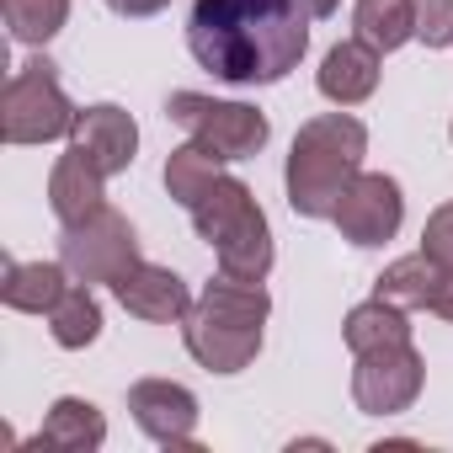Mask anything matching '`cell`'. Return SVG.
I'll use <instances>...</instances> for the list:
<instances>
[{
  "label": "cell",
  "mask_w": 453,
  "mask_h": 453,
  "mask_svg": "<svg viewBox=\"0 0 453 453\" xmlns=\"http://www.w3.org/2000/svg\"><path fill=\"white\" fill-rule=\"evenodd\" d=\"M421 251H426L437 267H448V273H453V203H442V208H432V213H426Z\"/></svg>",
  "instance_id": "cell-24"
},
{
  "label": "cell",
  "mask_w": 453,
  "mask_h": 453,
  "mask_svg": "<svg viewBox=\"0 0 453 453\" xmlns=\"http://www.w3.org/2000/svg\"><path fill=\"white\" fill-rule=\"evenodd\" d=\"M304 6H310V17H315V22H326V17H336L342 0H304Z\"/></svg>",
  "instance_id": "cell-27"
},
{
  "label": "cell",
  "mask_w": 453,
  "mask_h": 453,
  "mask_svg": "<svg viewBox=\"0 0 453 453\" xmlns=\"http://www.w3.org/2000/svg\"><path fill=\"white\" fill-rule=\"evenodd\" d=\"M128 411L139 432L160 448H192L197 437V395L171 379H139L128 384Z\"/></svg>",
  "instance_id": "cell-10"
},
{
  "label": "cell",
  "mask_w": 453,
  "mask_h": 453,
  "mask_svg": "<svg viewBox=\"0 0 453 453\" xmlns=\"http://www.w3.org/2000/svg\"><path fill=\"white\" fill-rule=\"evenodd\" d=\"M416 38L426 49L453 43V0H416Z\"/></svg>",
  "instance_id": "cell-23"
},
{
  "label": "cell",
  "mask_w": 453,
  "mask_h": 453,
  "mask_svg": "<svg viewBox=\"0 0 453 453\" xmlns=\"http://www.w3.org/2000/svg\"><path fill=\"white\" fill-rule=\"evenodd\" d=\"M219 165H224V155H213L208 144H197V139H192V144H181V150H171V155H165V192H171L181 208H192V203H197V197L224 176Z\"/></svg>",
  "instance_id": "cell-21"
},
{
  "label": "cell",
  "mask_w": 453,
  "mask_h": 453,
  "mask_svg": "<svg viewBox=\"0 0 453 453\" xmlns=\"http://www.w3.org/2000/svg\"><path fill=\"white\" fill-rule=\"evenodd\" d=\"M6 144H49L65 139L75 128V107L59 86L54 59H27L12 81H6Z\"/></svg>",
  "instance_id": "cell-5"
},
{
  "label": "cell",
  "mask_w": 453,
  "mask_h": 453,
  "mask_svg": "<svg viewBox=\"0 0 453 453\" xmlns=\"http://www.w3.org/2000/svg\"><path fill=\"white\" fill-rule=\"evenodd\" d=\"M267 315H273V294L262 288V278L219 273L192 299V310L181 320V342L208 373H241L262 352Z\"/></svg>",
  "instance_id": "cell-2"
},
{
  "label": "cell",
  "mask_w": 453,
  "mask_h": 453,
  "mask_svg": "<svg viewBox=\"0 0 453 453\" xmlns=\"http://www.w3.org/2000/svg\"><path fill=\"white\" fill-rule=\"evenodd\" d=\"M49 208H54L59 224L91 219L96 208H107V171H102L91 155H81V150L70 144V150L54 160V171H49Z\"/></svg>",
  "instance_id": "cell-13"
},
{
  "label": "cell",
  "mask_w": 453,
  "mask_h": 453,
  "mask_svg": "<svg viewBox=\"0 0 453 453\" xmlns=\"http://www.w3.org/2000/svg\"><path fill=\"white\" fill-rule=\"evenodd\" d=\"M442 273H448V267H437L426 251H416V257L389 262V267L373 278V294L389 299V304H400V310H432V299H437V288H442Z\"/></svg>",
  "instance_id": "cell-17"
},
{
  "label": "cell",
  "mask_w": 453,
  "mask_h": 453,
  "mask_svg": "<svg viewBox=\"0 0 453 453\" xmlns=\"http://www.w3.org/2000/svg\"><path fill=\"white\" fill-rule=\"evenodd\" d=\"M65 278H70L65 262H12L6 257L0 299H6V310H22V315H49L65 299V288H70Z\"/></svg>",
  "instance_id": "cell-15"
},
{
  "label": "cell",
  "mask_w": 453,
  "mask_h": 453,
  "mask_svg": "<svg viewBox=\"0 0 453 453\" xmlns=\"http://www.w3.org/2000/svg\"><path fill=\"white\" fill-rule=\"evenodd\" d=\"M192 59L230 86H278L310 49L304 0H192Z\"/></svg>",
  "instance_id": "cell-1"
},
{
  "label": "cell",
  "mask_w": 453,
  "mask_h": 453,
  "mask_svg": "<svg viewBox=\"0 0 453 453\" xmlns=\"http://www.w3.org/2000/svg\"><path fill=\"white\" fill-rule=\"evenodd\" d=\"M165 118L181 123L197 144H208V150L224 155V160L257 155V150L267 144V134H273L267 112H257V107H246V102H213V96H203V91H171Z\"/></svg>",
  "instance_id": "cell-6"
},
{
  "label": "cell",
  "mask_w": 453,
  "mask_h": 453,
  "mask_svg": "<svg viewBox=\"0 0 453 453\" xmlns=\"http://www.w3.org/2000/svg\"><path fill=\"white\" fill-rule=\"evenodd\" d=\"M187 213H192V230L213 246L219 273H235V278H267L273 273L267 213L241 176H219Z\"/></svg>",
  "instance_id": "cell-4"
},
{
  "label": "cell",
  "mask_w": 453,
  "mask_h": 453,
  "mask_svg": "<svg viewBox=\"0 0 453 453\" xmlns=\"http://www.w3.org/2000/svg\"><path fill=\"white\" fill-rule=\"evenodd\" d=\"M59 262L70 267L75 283H118L139 257V235H134V224L118 213V208H96L91 219L81 224H65V235H59Z\"/></svg>",
  "instance_id": "cell-7"
},
{
  "label": "cell",
  "mask_w": 453,
  "mask_h": 453,
  "mask_svg": "<svg viewBox=\"0 0 453 453\" xmlns=\"http://www.w3.org/2000/svg\"><path fill=\"white\" fill-rule=\"evenodd\" d=\"M342 336H347L352 357H357V352H373V347L411 342V310H400V304H389V299H379V294H373L368 304H357V310L347 315Z\"/></svg>",
  "instance_id": "cell-18"
},
{
  "label": "cell",
  "mask_w": 453,
  "mask_h": 453,
  "mask_svg": "<svg viewBox=\"0 0 453 453\" xmlns=\"http://www.w3.org/2000/svg\"><path fill=\"white\" fill-rule=\"evenodd\" d=\"M65 22H70V0H6V27L27 49H43L49 38H59Z\"/></svg>",
  "instance_id": "cell-22"
},
{
  "label": "cell",
  "mask_w": 453,
  "mask_h": 453,
  "mask_svg": "<svg viewBox=\"0 0 453 453\" xmlns=\"http://www.w3.org/2000/svg\"><path fill=\"white\" fill-rule=\"evenodd\" d=\"M426 384V363L411 342H395V347H373V352H357V368H352V400L363 416H400L416 405Z\"/></svg>",
  "instance_id": "cell-8"
},
{
  "label": "cell",
  "mask_w": 453,
  "mask_h": 453,
  "mask_svg": "<svg viewBox=\"0 0 453 453\" xmlns=\"http://www.w3.org/2000/svg\"><path fill=\"white\" fill-rule=\"evenodd\" d=\"M102 442H107V421H102V411H96L91 400H81V395L54 400L49 421H43L38 437H33V448H65V453H96Z\"/></svg>",
  "instance_id": "cell-16"
},
{
  "label": "cell",
  "mask_w": 453,
  "mask_h": 453,
  "mask_svg": "<svg viewBox=\"0 0 453 453\" xmlns=\"http://www.w3.org/2000/svg\"><path fill=\"white\" fill-rule=\"evenodd\" d=\"M331 219H336L342 241H352V246H363V251L395 241V235H400V224H405L400 181L384 176V171H357V181L342 192V203H336Z\"/></svg>",
  "instance_id": "cell-9"
},
{
  "label": "cell",
  "mask_w": 453,
  "mask_h": 453,
  "mask_svg": "<svg viewBox=\"0 0 453 453\" xmlns=\"http://www.w3.org/2000/svg\"><path fill=\"white\" fill-rule=\"evenodd\" d=\"M352 27L379 54H395V49H405L416 38V0H357Z\"/></svg>",
  "instance_id": "cell-19"
},
{
  "label": "cell",
  "mask_w": 453,
  "mask_h": 453,
  "mask_svg": "<svg viewBox=\"0 0 453 453\" xmlns=\"http://www.w3.org/2000/svg\"><path fill=\"white\" fill-rule=\"evenodd\" d=\"M368 155V128L352 112H320L310 123H299L294 150H288V208L299 219H331L342 192L357 181Z\"/></svg>",
  "instance_id": "cell-3"
},
{
  "label": "cell",
  "mask_w": 453,
  "mask_h": 453,
  "mask_svg": "<svg viewBox=\"0 0 453 453\" xmlns=\"http://www.w3.org/2000/svg\"><path fill=\"white\" fill-rule=\"evenodd\" d=\"M49 331H54V342L65 352H81V347H91L102 336V304H96L91 283H70L65 288V299L49 310Z\"/></svg>",
  "instance_id": "cell-20"
},
{
  "label": "cell",
  "mask_w": 453,
  "mask_h": 453,
  "mask_svg": "<svg viewBox=\"0 0 453 453\" xmlns=\"http://www.w3.org/2000/svg\"><path fill=\"white\" fill-rule=\"evenodd\" d=\"M320 96L336 102V107H357L379 91V49L363 43V38H347L336 43L326 59H320V75H315Z\"/></svg>",
  "instance_id": "cell-14"
},
{
  "label": "cell",
  "mask_w": 453,
  "mask_h": 453,
  "mask_svg": "<svg viewBox=\"0 0 453 453\" xmlns=\"http://www.w3.org/2000/svg\"><path fill=\"white\" fill-rule=\"evenodd\" d=\"M70 144H75L81 155H91L107 176H123V171L134 165V155H139V123H134L123 107H112V102H96V107L75 112Z\"/></svg>",
  "instance_id": "cell-12"
},
{
  "label": "cell",
  "mask_w": 453,
  "mask_h": 453,
  "mask_svg": "<svg viewBox=\"0 0 453 453\" xmlns=\"http://www.w3.org/2000/svg\"><path fill=\"white\" fill-rule=\"evenodd\" d=\"M107 6H112L118 17H160L171 0H107Z\"/></svg>",
  "instance_id": "cell-25"
},
{
  "label": "cell",
  "mask_w": 453,
  "mask_h": 453,
  "mask_svg": "<svg viewBox=\"0 0 453 453\" xmlns=\"http://www.w3.org/2000/svg\"><path fill=\"white\" fill-rule=\"evenodd\" d=\"M432 315L453 326V273H442V288H437V299H432Z\"/></svg>",
  "instance_id": "cell-26"
},
{
  "label": "cell",
  "mask_w": 453,
  "mask_h": 453,
  "mask_svg": "<svg viewBox=\"0 0 453 453\" xmlns=\"http://www.w3.org/2000/svg\"><path fill=\"white\" fill-rule=\"evenodd\" d=\"M448 139H453V128H448Z\"/></svg>",
  "instance_id": "cell-28"
},
{
  "label": "cell",
  "mask_w": 453,
  "mask_h": 453,
  "mask_svg": "<svg viewBox=\"0 0 453 453\" xmlns=\"http://www.w3.org/2000/svg\"><path fill=\"white\" fill-rule=\"evenodd\" d=\"M112 294H118V304H123L134 320H150V326L187 320V310H192L187 283H181L171 267H160V262H134V267L112 283Z\"/></svg>",
  "instance_id": "cell-11"
}]
</instances>
